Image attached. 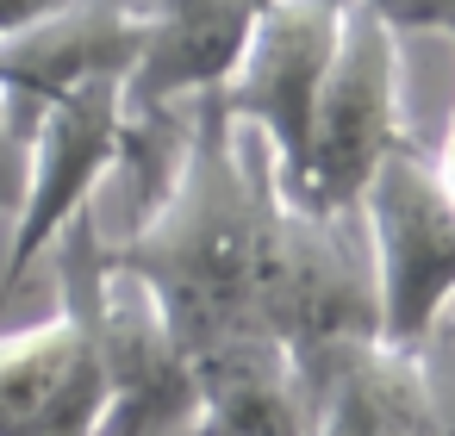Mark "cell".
Wrapping results in <instances>:
<instances>
[{"label": "cell", "instance_id": "3", "mask_svg": "<svg viewBox=\"0 0 455 436\" xmlns=\"http://www.w3.org/2000/svg\"><path fill=\"white\" fill-rule=\"evenodd\" d=\"M368 274H374V318L387 349H424L455 299V194L443 187L430 150L405 138L355 206Z\"/></svg>", "mask_w": 455, "mask_h": 436}, {"label": "cell", "instance_id": "14", "mask_svg": "<svg viewBox=\"0 0 455 436\" xmlns=\"http://www.w3.org/2000/svg\"><path fill=\"white\" fill-rule=\"evenodd\" d=\"M430 343H455V299H449V312H443V324H436V337Z\"/></svg>", "mask_w": 455, "mask_h": 436}, {"label": "cell", "instance_id": "8", "mask_svg": "<svg viewBox=\"0 0 455 436\" xmlns=\"http://www.w3.org/2000/svg\"><path fill=\"white\" fill-rule=\"evenodd\" d=\"M144 44V0H63L13 38H0V94L26 119L100 75H125Z\"/></svg>", "mask_w": 455, "mask_h": 436}, {"label": "cell", "instance_id": "6", "mask_svg": "<svg viewBox=\"0 0 455 436\" xmlns=\"http://www.w3.org/2000/svg\"><path fill=\"white\" fill-rule=\"evenodd\" d=\"M94 343H100L94 436H163L194 417V368H188L156 293L107 256L94 274Z\"/></svg>", "mask_w": 455, "mask_h": 436}, {"label": "cell", "instance_id": "5", "mask_svg": "<svg viewBox=\"0 0 455 436\" xmlns=\"http://www.w3.org/2000/svg\"><path fill=\"white\" fill-rule=\"evenodd\" d=\"M343 20H349V0H262L237 69L212 94V107L237 131L268 144L281 175L293 169V156L306 144V119H312L318 82L337 57Z\"/></svg>", "mask_w": 455, "mask_h": 436}, {"label": "cell", "instance_id": "4", "mask_svg": "<svg viewBox=\"0 0 455 436\" xmlns=\"http://www.w3.org/2000/svg\"><path fill=\"white\" fill-rule=\"evenodd\" d=\"M119 131H125V75L82 82L32 113L26 138V194L7 231V262H0V312L13 287L32 274L38 256L63 237L69 218L94 206V187L119 169Z\"/></svg>", "mask_w": 455, "mask_h": 436}, {"label": "cell", "instance_id": "1", "mask_svg": "<svg viewBox=\"0 0 455 436\" xmlns=\"http://www.w3.org/2000/svg\"><path fill=\"white\" fill-rule=\"evenodd\" d=\"M405 138H411V119H405L399 32L380 13H368L362 0H349L337 57L318 82L312 119H306V144H299L293 169L281 175V187L306 212L349 218L362 206V187L374 181V169Z\"/></svg>", "mask_w": 455, "mask_h": 436}, {"label": "cell", "instance_id": "11", "mask_svg": "<svg viewBox=\"0 0 455 436\" xmlns=\"http://www.w3.org/2000/svg\"><path fill=\"white\" fill-rule=\"evenodd\" d=\"M368 13H380L399 38L405 32H443L455 38V0H362Z\"/></svg>", "mask_w": 455, "mask_h": 436}, {"label": "cell", "instance_id": "9", "mask_svg": "<svg viewBox=\"0 0 455 436\" xmlns=\"http://www.w3.org/2000/svg\"><path fill=\"white\" fill-rule=\"evenodd\" d=\"M306 436H436L424 349H362L312 399Z\"/></svg>", "mask_w": 455, "mask_h": 436}, {"label": "cell", "instance_id": "10", "mask_svg": "<svg viewBox=\"0 0 455 436\" xmlns=\"http://www.w3.org/2000/svg\"><path fill=\"white\" fill-rule=\"evenodd\" d=\"M26 138H32V119L0 94V218H13L26 194Z\"/></svg>", "mask_w": 455, "mask_h": 436}, {"label": "cell", "instance_id": "2", "mask_svg": "<svg viewBox=\"0 0 455 436\" xmlns=\"http://www.w3.org/2000/svg\"><path fill=\"white\" fill-rule=\"evenodd\" d=\"M57 305L51 318L0 337V436H94L100 424V343H94V274L107 256L94 206L63 225Z\"/></svg>", "mask_w": 455, "mask_h": 436}, {"label": "cell", "instance_id": "13", "mask_svg": "<svg viewBox=\"0 0 455 436\" xmlns=\"http://www.w3.org/2000/svg\"><path fill=\"white\" fill-rule=\"evenodd\" d=\"M430 163H436V175H443V187L455 194V100H449V119H443V138H436V150H430Z\"/></svg>", "mask_w": 455, "mask_h": 436}, {"label": "cell", "instance_id": "12", "mask_svg": "<svg viewBox=\"0 0 455 436\" xmlns=\"http://www.w3.org/2000/svg\"><path fill=\"white\" fill-rule=\"evenodd\" d=\"M430 361V399H436V436H455V343H424Z\"/></svg>", "mask_w": 455, "mask_h": 436}, {"label": "cell", "instance_id": "7", "mask_svg": "<svg viewBox=\"0 0 455 436\" xmlns=\"http://www.w3.org/2000/svg\"><path fill=\"white\" fill-rule=\"evenodd\" d=\"M262 0H144V44L125 69V113L200 107L243 57Z\"/></svg>", "mask_w": 455, "mask_h": 436}]
</instances>
